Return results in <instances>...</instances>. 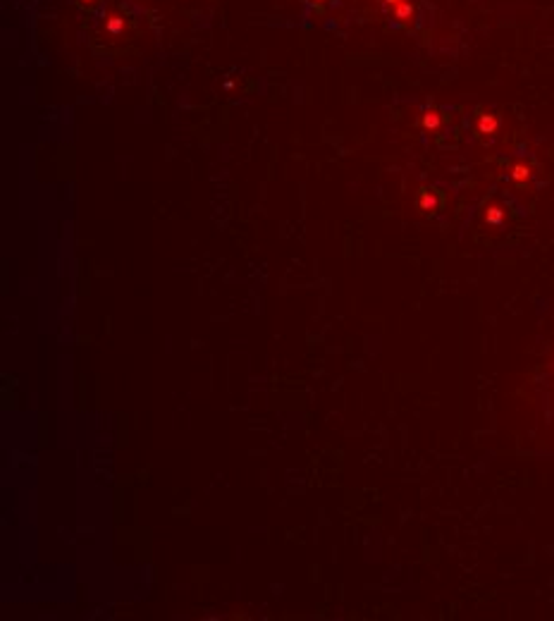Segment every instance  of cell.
Instances as JSON below:
<instances>
[{
	"label": "cell",
	"mask_w": 554,
	"mask_h": 621,
	"mask_svg": "<svg viewBox=\"0 0 554 621\" xmlns=\"http://www.w3.org/2000/svg\"><path fill=\"white\" fill-rule=\"evenodd\" d=\"M526 174H528V170H523V167H519V170H516V179H523Z\"/></svg>",
	"instance_id": "277c9868"
},
{
	"label": "cell",
	"mask_w": 554,
	"mask_h": 621,
	"mask_svg": "<svg viewBox=\"0 0 554 621\" xmlns=\"http://www.w3.org/2000/svg\"><path fill=\"white\" fill-rule=\"evenodd\" d=\"M397 19H411V14H413V7H411V2L409 0H404V2H399V5H394V12H392Z\"/></svg>",
	"instance_id": "6da1fadb"
},
{
	"label": "cell",
	"mask_w": 554,
	"mask_h": 621,
	"mask_svg": "<svg viewBox=\"0 0 554 621\" xmlns=\"http://www.w3.org/2000/svg\"><path fill=\"white\" fill-rule=\"evenodd\" d=\"M437 122H440V117H437L435 112H428V117H425V127H437Z\"/></svg>",
	"instance_id": "7a4b0ae2"
},
{
	"label": "cell",
	"mask_w": 554,
	"mask_h": 621,
	"mask_svg": "<svg viewBox=\"0 0 554 621\" xmlns=\"http://www.w3.org/2000/svg\"><path fill=\"white\" fill-rule=\"evenodd\" d=\"M495 124H497V122H495V120H490V117H485L480 127H483V129H485V131H490V129H495Z\"/></svg>",
	"instance_id": "3957f363"
},
{
	"label": "cell",
	"mask_w": 554,
	"mask_h": 621,
	"mask_svg": "<svg viewBox=\"0 0 554 621\" xmlns=\"http://www.w3.org/2000/svg\"><path fill=\"white\" fill-rule=\"evenodd\" d=\"M385 2H390V5H399V2H404V0H385Z\"/></svg>",
	"instance_id": "5b68a950"
}]
</instances>
